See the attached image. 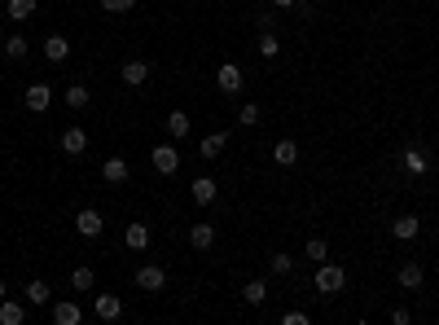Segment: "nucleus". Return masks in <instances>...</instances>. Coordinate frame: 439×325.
<instances>
[{
  "label": "nucleus",
  "instance_id": "72a5a7b5",
  "mask_svg": "<svg viewBox=\"0 0 439 325\" xmlns=\"http://www.w3.org/2000/svg\"><path fill=\"white\" fill-rule=\"evenodd\" d=\"M255 27L260 31H277V14L268 9V14H255Z\"/></svg>",
  "mask_w": 439,
  "mask_h": 325
},
{
  "label": "nucleus",
  "instance_id": "423d86ee",
  "mask_svg": "<svg viewBox=\"0 0 439 325\" xmlns=\"http://www.w3.org/2000/svg\"><path fill=\"white\" fill-rule=\"evenodd\" d=\"M75 229H80V238H101V229H106V220H101V211L84 207L80 215H75Z\"/></svg>",
  "mask_w": 439,
  "mask_h": 325
},
{
  "label": "nucleus",
  "instance_id": "f257e3e1",
  "mask_svg": "<svg viewBox=\"0 0 439 325\" xmlns=\"http://www.w3.org/2000/svg\"><path fill=\"white\" fill-rule=\"evenodd\" d=\"M149 163H154V171H159V176H171V171L180 167V149H176L171 141H163V145L149 149Z\"/></svg>",
  "mask_w": 439,
  "mask_h": 325
},
{
  "label": "nucleus",
  "instance_id": "473e14b6",
  "mask_svg": "<svg viewBox=\"0 0 439 325\" xmlns=\"http://www.w3.org/2000/svg\"><path fill=\"white\" fill-rule=\"evenodd\" d=\"M101 9H106V14H132L137 0H101Z\"/></svg>",
  "mask_w": 439,
  "mask_h": 325
},
{
  "label": "nucleus",
  "instance_id": "6e6552de",
  "mask_svg": "<svg viewBox=\"0 0 439 325\" xmlns=\"http://www.w3.org/2000/svg\"><path fill=\"white\" fill-rule=\"evenodd\" d=\"M189 193H194V203H198V207H211L216 198H220V185H216L211 176H198V181L189 185Z\"/></svg>",
  "mask_w": 439,
  "mask_h": 325
},
{
  "label": "nucleus",
  "instance_id": "7ed1b4c3",
  "mask_svg": "<svg viewBox=\"0 0 439 325\" xmlns=\"http://www.w3.org/2000/svg\"><path fill=\"white\" fill-rule=\"evenodd\" d=\"M137 286H141L145 294H159V290L167 286V272H163L159 264H141V268H137Z\"/></svg>",
  "mask_w": 439,
  "mask_h": 325
},
{
  "label": "nucleus",
  "instance_id": "4468645a",
  "mask_svg": "<svg viewBox=\"0 0 439 325\" xmlns=\"http://www.w3.org/2000/svg\"><path fill=\"white\" fill-rule=\"evenodd\" d=\"M189 246H194V251H211V246H216V224H194V229H189Z\"/></svg>",
  "mask_w": 439,
  "mask_h": 325
},
{
  "label": "nucleus",
  "instance_id": "b1692460",
  "mask_svg": "<svg viewBox=\"0 0 439 325\" xmlns=\"http://www.w3.org/2000/svg\"><path fill=\"white\" fill-rule=\"evenodd\" d=\"M224 145H228V132H211V137H202V159H220V154H224Z\"/></svg>",
  "mask_w": 439,
  "mask_h": 325
},
{
  "label": "nucleus",
  "instance_id": "5701e85b",
  "mask_svg": "<svg viewBox=\"0 0 439 325\" xmlns=\"http://www.w3.org/2000/svg\"><path fill=\"white\" fill-rule=\"evenodd\" d=\"M22 294H27V304H31V308H44L48 299H53V290H48V282H27V290H22Z\"/></svg>",
  "mask_w": 439,
  "mask_h": 325
},
{
  "label": "nucleus",
  "instance_id": "f8f14e48",
  "mask_svg": "<svg viewBox=\"0 0 439 325\" xmlns=\"http://www.w3.org/2000/svg\"><path fill=\"white\" fill-rule=\"evenodd\" d=\"M101 176H106L110 185H123L127 176H132V167H127V159H119V154H115V159L101 163Z\"/></svg>",
  "mask_w": 439,
  "mask_h": 325
},
{
  "label": "nucleus",
  "instance_id": "4c0bfd02",
  "mask_svg": "<svg viewBox=\"0 0 439 325\" xmlns=\"http://www.w3.org/2000/svg\"><path fill=\"white\" fill-rule=\"evenodd\" d=\"M273 9H295V0H273Z\"/></svg>",
  "mask_w": 439,
  "mask_h": 325
},
{
  "label": "nucleus",
  "instance_id": "2f4dec72",
  "mask_svg": "<svg viewBox=\"0 0 439 325\" xmlns=\"http://www.w3.org/2000/svg\"><path fill=\"white\" fill-rule=\"evenodd\" d=\"M307 260H317V264H325V238H307Z\"/></svg>",
  "mask_w": 439,
  "mask_h": 325
},
{
  "label": "nucleus",
  "instance_id": "ddd939ff",
  "mask_svg": "<svg viewBox=\"0 0 439 325\" xmlns=\"http://www.w3.org/2000/svg\"><path fill=\"white\" fill-rule=\"evenodd\" d=\"M92 312H97L101 321H119V316H123V304H119V294H97Z\"/></svg>",
  "mask_w": 439,
  "mask_h": 325
},
{
  "label": "nucleus",
  "instance_id": "cd10ccee",
  "mask_svg": "<svg viewBox=\"0 0 439 325\" xmlns=\"http://www.w3.org/2000/svg\"><path fill=\"white\" fill-rule=\"evenodd\" d=\"M255 48H260V58H277V53H281V40H277V31H260Z\"/></svg>",
  "mask_w": 439,
  "mask_h": 325
},
{
  "label": "nucleus",
  "instance_id": "f704fd0d",
  "mask_svg": "<svg viewBox=\"0 0 439 325\" xmlns=\"http://www.w3.org/2000/svg\"><path fill=\"white\" fill-rule=\"evenodd\" d=\"M307 321H312L307 312H286V316H281V325H307Z\"/></svg>",
  "mask_w": 439,
  "mask_h": 325
},
{
  "label": "nucleus",
  "instance_id": "6ab92c4d",
  "mask_svg": "<svg viewBox=\"0 0 439 325\" xmlns=\"http://www.w3.org/2000/svg\"><path fill=\"white\" fill-rule=\"evenodd\" d=\"M92 286H97V272H92L88 264H80V268L70 272V290H75V294H88Z\"/></svg>",
  "mask_w": 439,
  "mask_h": 325
},
{
  "label": "nucleus",
  "instance_id": "f03ea898",
  "mask_svg": "<svg viewBox=\"0 0 439 325\" xmlns=\"http://www.w3.org/2000/svg\"><path fill=\"white\" fill-rule=\"evenodd\" d=\"M343 286H347V272H343L339 264H329V260H325V264L317 268V290H321V294H339Z\"/></svg>",
  "mask_w": 439,
  "mask_h": 325
},
{
  "label": "nucleus",
  "instance_id": "7c9ffc66",
  "mask_svg": "<svg viewBox=\"0 0 439 325\" xmlns=\"http://www.w3.org/2000/svg\"><path fill=\"white\" fill-rule=\"evenodd\" d=\"M238 123H242V128H255V123H260V106H255V102H246V106L238 110Z\"/></svg>",
  "mask_w": 439,
  "mask_h": 325
},
{
  "label": "nucleus",
  "instance_id": "a878e982",
  "mask_svg": "<svg viewBox=\"0 0 439 325\" xmlns=\"http://www.w3.org/2000/svg\"><path fill=\"white\" fill-rule=\"evenodd\" d=\"M40 9V0H9V22H27Z\"/></svg>",
  "mask_w": 439,
  "mask_h": 325
},
{
  "label": "nucleus",
  "instance_id": "2eb2a0df",
  "mask_svg": "<svg viewBox=\"0 0 439 325\" xmlns=\"http://www.w3.org/2000/svg\"><path fill=\"white\" fill-rule=\"evenodd\" d=\"M391 233H396L400 242H413V238L422 233V220H418V215H396V224H391Z\"/></svg>",
  "mask_w": 439,
  "mask_h": 325
},
{
  "label": "nucleus",
  "instance_id": "1a4fd4ad",
  "mask_svg": "<svg viewBox=\"0 0 439 325\" xmlns=\"http://www.w3.org/2000/svg\"><path fill=\"white\" fill-rule=\"evenodd\" d=\"M396 282H400L404 290H418V286L426 282V268H422L418 260H408V264H400V272H396Z\"/></svg>",
  "mask_w": 439,
  "mask_h": 325
},
{
  "label": "nucleus",
  "instance_id": "dca6fc26",
  "mask_svg": "<svg viewBox=\"0 0 439 325\" xmlns=\"http://www.w3.org/2000/svg\"><path fill=\"white\" fill-rule=\"evenodd\" d=\"M88 149V132L84 128H66L62 132V154H84Z\"/></svg>",
  "mask_w": 439,
  "mask_h": 325
},
{
  "label": "nucleus",
  "instance_id": "20e7f679",
  "mask_svg": "<svg viewBox=\"0 0 439 325\" xmlns=\"http://www.w3.org/2000/svg\"><path fill=\"white\" fill-rule=\"evenodd\" d=\"M22 102H27V110H31V114H44L48 106H53V88H48V84H27Z\"/></svg>",
  "mask_w": 439,
  "mask_h": 325
},
{
  "label": "nucleus",
  "instance_id": "412c9836",
  "mask_svg": "<svg viewBox=\"0 0 439 325\" xmlns=\"http://www.w3.org/2000/svg\"><path fill=\"white\" fill-rule=\"evenodd\" d=\"M167 137H171V141H185V137H189V114H185V110H171V114H167Z\"/></svg>",
  "mask_w": 439,
  "mask_h": 325
},
{
  "label": "nucleus",
  "instance_id": "c9c22d12",
  "mask_svg": "<svg viewBox=\"0 0 439 325\" xmlns=\"http://www.w3.org/2000/svg\"><path fill=\"white\" fill-rule=\"evenodd\" d=\"M295 9H299V18H312L317 9H312V0H295Z\"/></svg>",
  "mask_w": 439,
  "mask_h": 325
},
{
  "label": "nucleus",
  "instance_id": "c756f323",
  "mask_svg": "<svg viewBox=\"0 0 439 325\" xmlns=\"http://www.w3.org/2000/svg\"><path fill=\"white\" fill-rule=\"evenodd\" d=\"M27 48H31V44L22 40V36H9V40H5V53H9L14 62H18V58H27Z\"/></svg>",
  "mask_w": 439,
  "mask_h": 325
},
{
  "label": "nucleus",
  "instance_id": "c85d7f7f",
  "mask_svg": "<svg viewBox=\"0 0 439 325\" xmlns=\"http://www.w3.org/2000/svg\"><path fill=\"white\" fill-rule=\"evenodd\" d=\"M290 268H295V260H290L286 251H277V255H268V272H273V277H290Z\"/></svg>",
  "mask_w": 439,
  "mask_h": 325
},
{
  "label": "nucleus",
  "instance_id": "e433bc0d",
  "mask_svg": "<svg viewBox=\"0 0 439 325\" xmlns=\"http://www.w3.org/2000/svg\"><path fill=\"white\" fill-rule=\"evenodd\" d=\"M391 321H396V325H408L413 316H408V308H391Z\"/></svg>",
  "mask_w": 439,
  "mask_h": 325
},
{
  "label": "nucleus",
  "instance_id": "bb28decb",
  "mask_svg": "<svg viewBox=\"0 0 439 325\" xmlns=\"http://www.w3.org/2000/svg\"><path fill=\"white\" fill-rule=\"evenodd\" d=\"M242 299H246V304H255V308H260L264 299H268V282H260V277H255V282H246V286H242Z\"/></svg>",
  "mask_w": 439,
  "mask_h": 325
},
{
  "label": "nucleus",
  "instance_id": "9b49d317",
  "mask_svg": "<svg viewBox=\"0 0 439 325\" xmlns=\"http://www.w3.org/2000/svg\"><path fill=\"white\" fill-rule=\"evenodd\" d=\"M84 321V312H80V304L75 299H62V304H53V325H80Z\"/></svg>",
  "mask_w": 439,
  "mask_h": 325
},
{
  "label": "nucleus",
  "instance_id": "0eeeda50",
  "mask_svg": "<svg viewBox=\"0 0 439 325\" xmlns=\"http://www.w3.org/2000/svg\"><path fill=\"white\" fill-rule=\"evenodd\" d=\"M119 80H123L127 88H141V84L149 80V62H141V58H132V62H123V70H119Z\"/></svg>",
  "mask_w": 439,
  "mask_h": 325
},
{
  "label": "nucleus",
  "instance_id": "4be33fe9",
  "mask_svg": "<svg viewBox=\"0 0 439 325\" xmlns=\"http://www.w3.org/2000/svg\"><path fill=\"white\" fill-rule=\"evenodd\" d=\"M404 167H408V171H418V176H422V171H430L426 149H422V145H408V149H404Z\"/></svg>",
  "mask_w": 439,
  "mask_h": 325
},
{
  "label": "nucleus",
  "instance_id": "a211bd4d",
  "mask_svg": "<svg viewBox=\"0 0 439 325\" xmlns=\"http://www.w3.org/2000/svg\"><path fill=\"white\" fill-rule=\"evenodd\" d=\"M273 163H277V167H295V163H299V145H295V141H277V145H273Z\"/></svg>",
  "mask_w": 439,
  "mask_h": 325
},
{
  "label": "nucleus",
  "instance_id": "58836bf2",
  "mask_svg": "<svg viewBox=\"0 0 439 325\" xmlns=\"http://www.w3.org/2000/svg\"><path fill=\"white\" fill-rule=\"evenodd\" d=\"M5 290H9V286H5V277H0V299H5Z\"/></svg>",
  "mask_w": 439,
  "mask_h": 325
},
{
  "label": "nucleus",
  "instance_id": "39448f33",
  "mask_svg": "<svg viewBox=\"0 0 439 325\" xmlns=\"http://www.w3.org/2000/svg\"><path fill=\"white\" fill-rule=\"evenodd\" d=\"M216 84H220V92H224V97L242 92V66H233V62H220V70H216Z\"/></svg>",
  "mask_w": 439,
  "mask_h": 325
},
{
  "label": "nucleus",
  "instance_id": "f3484780",
  "mask_svg": "<svg viewBox=\"0 0 439 325\" xmlns=\"http://www.w3.org/2000/svg\"><path fill=\"white\" fill-rule=\"evenodd\" d=\"M44 58H48V62H66V58H70V40H66V36H48V40H44Z\"/></svg>",
  "mask_w": 439,
  "mask_h": 325
},
{
  "label": "nucleus",
  "instance_id": "393cba45",
  "mask_svg": "<svg viewBox=\"0 0 439 325\" xmlns=\"http://www.w3.org/2000/svg\"><path fill=\"white\" fill-rule=\"evenodd\" d=\"M88 102H92L88 84H70V88H66V106H70V110H84Z\"/></svg>",
  "mask_w": 439,
  "mask_h": 325
},
{
  "label": "nucleus",
  "instance_id": "aec40b11",
  "mask_svg": "<svg viewBox=\"0 0 439 325\" xmlns=\"http://www.w3.org/2000/svg\"><path fill=\"white\" fill-rule=\"evenodd\" d=\"M123 242H127V251H145L149 246V224H127Z\"/></svg>",
  "mask_w": 439,
  "mask_h": 325
},
{
  "label": "nucleus",
  "instance_id": "9d476101",
  "mask_svg": "<svg viewBox=\"0 0 439 325\" xmlns=\"http://www.w3.org/2000/svg\"><path fill=\"white\" fill-rule=\"evenodd\" d=\"M27 321V304H18V299H0V325H22Z\"/></svg>",
  "mask_w": 439,
  "mask_h": 325
}]
</instances>
